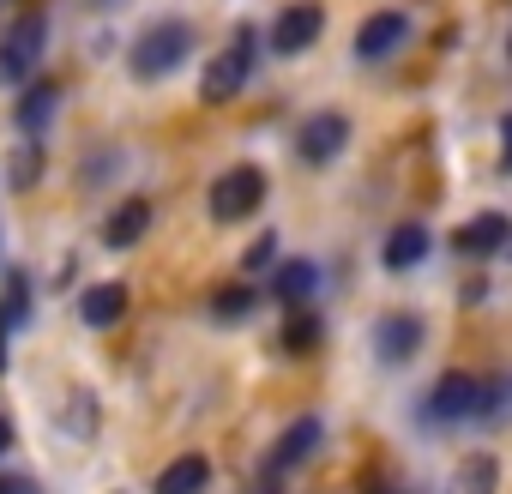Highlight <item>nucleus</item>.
Here are the masks:
<instances>
[{"label": "nucleus", "instance_id": "20", "mask_svg": "<svg viewBox=\"0 0 512 494\" xmlns=\"http://www.w3.org/2000/svg\"><path fill=\"white\" fill-rule=\"evenodd\" d=\"M320 338H326V320H320L314 308H290V320H284V350H290V356H308V350H320Z\"/></svg>", "mask_w": 512, "mask_h": 494}, {"label": "nucleus", "instance_id": "1", "mask_svg": "<svg viewBox=\"0 0 512 494\" xmlns=\"http://www.w3.org/2000/svg\"><path fill=\"white\" fill-rule=\"evenodd\" d=\"M187 55H193V25H187V19H151V25L127 43V73H133L139 85H157V79H169Z\"/></svg>", "mask_w": 512, "mask_h": 494}, {"label": "nucleus", "instance_id": "5", "mask_svg": "<svg viewBox=\"0 0 512 494\" xmlns=\"http://www.w3.org/2000/svg\"><path fill=\"white\" fill-rule=\"evenodd\" d=\"M260 205H266V169L235 163L211 181V223H247Z\"/></svg>", "mask_w": 512, "mask_h": 494}, {"label": "nucleus", "instance_id": "18", "mask_svg": "<svg viewBox=\"0 0 512 494\" xmlns=\"http://www.w3.org/2000/svg\"><path fill=\"white\" fill-rule=\"evenodd\" d=\"M145 229H151V199H121L109 211V223H103V241L109 247H133V241H145Z\"/></svg>", "mask_w": 512, "mask_h": 494}, {"label": "nucleus", "instance_id": "26", "mask_svg": "<svg viewBox=\"0 0 512 494\" xmlns=\"http://www.w3.org/2000/svg\"><path fill=\"white\" fill-rule=\"evenodd\" d=\"M7 452H13V422L0 416V458H7Z\"/></svg>", "mask_w": 512, "mask_h": 494}, {"label": "nucleus", "instance_id": "19", "mask_svg": "<svg viewBox=\"0 0 512 494\" xmlns=\"http://www.w3.org/2000/svg\"><path fill=\"white\" fill-rule=\"evenodd\" d=\"M494 488H500L494 452H470V458L458 464V476H452V494H494Z\"/></svg>", "mask_w": 512, "mask_h": 494}, {"label": "nucleus", "instance_id": "15", "mask_svg": "<svg viewBox=\"0 0 512 494\" xmlns=\"http://www.w3.org/2000/svg\"><path fill=\"white\" fill-rule=\"evenodd\" d=\"M127 302H133V296H127V284H115V278H109V284H91V290L79 296V320H85L91 332H103V326H121Z\"/></svg>", "mask_w": 512, "mask_h": 494}, {"label": "nucleus", "instance_id": "27", "mask_svg": "<svg viewBox=\"0 0 512 494\" xmlns=\"http://www.w3.org/2000/svg\"><path fill=\"white\" fill-rule=\"evenodd\" d=\"M506 254H512V247H506Z\"/></svg>", "mask_w": 512, "mask_h": 494}, {"label": "nucleus", "instance_id": "10", "mask_svg": "<svg viewBox=\"0 0 512 494\" xmlns=\"http://www.w3.org/2000/svg\"><path fill=\"white\" fill-rule=\"evenodd\" d=\"M320 416H302V422H290L284 434H278V446L266 452V482H278V476H290L296 464H308L314 452H320Z\"/></svg>", "mask_w": 512, "mask_h": 494}, {"label": "nucleus", "instance_id": "17", "mask_svg": "<svg viewBox=\"0 0 512 494\" xmlns=\"http://www.w3.org/2000/svg\"><path fill=\"white\" fill-rule=\"evenodd\" d=\"M211 488V464L199 452H181L175 464H163V476L151 482V494H205Z\"/></svg>", "mask_w": 512, "mask_h": 494}, {"label": "nucleus", "instance_id": "6", "mask_svg": "<svg viewBox=\"0 0 512 494\" xmlns=\"http://www.w3.org/2000/svg\"><path fill=\"white\" fill-rule=\"evenodd\" d=\"M344 151H350V115L320 109V115H308V121H302V133H296V157H302V163L326 169V163H338Z\"/></svg>", "mask_w": 512, "mask_h": 494}, {"label": "nucleus", "instance_id": "16", "mask_svg": "<svg viewBox=\"0 0 512 494\" xmlns=\"http://www.w3.org/2000/svg\"><path fill=\"white\" fill-rule=\"evenodd\" d=\"M314 290H320V266H314V260H284V266L272 272V296H278L284 308H308Z\"/></svg>", "mask_w": 512, "mask_h": 494}, {"label": "nucleus", "instance_id": "7", "mask_svg": "<svg viewBox=\"0 0 512 494\" xmlns=\"http://www.w3.org/2000/svg\"><path fill=\"white\" fill-rule=\"evenodd\" d=\"M320 31H326V13L314 7V0H296V7H284V13L272 19V55L296 61V55H308V49L320 43Z\"/></svg>", "mask_w": 512, "mask_h": 494}, {"label": "nucleus", "instance_id": "14", "mask_svg": "<svg viewBox=\"0 0 512 494\" xmlns=\"http://www.w3.org/2000/svg\"><path fill=\"white\" fill-rule=\"evenodd\" d=\"M428 247H434V235H428L422 223H398V229L386 235V247H380V266H386V272H416V266L428 260Z\"/></svg>", "mask_w": 512, "mask_h": 494}, {"label": "nucleus", "instance_id": "23", "mask_svg": "<svg viewBox=\"0 0 512 494\" xmlns=\"http://www.w3.org/2000/svg\"><path fill=\"white\" fill-rule=\"evenodd\" d=\"M272 260H278V235L266 229V235H260V241H253V247H247V254H241V272H266Z\"/></svg>", "mask_w": 512, "mask_h": 494}, {"label": "nucleus", "instance_id": "25", "mask_svg": "<svg viewBox=\"0 0 512 494\" xmlns=\"http://www.w3.org/2000/svg\"><path fill=\"white\" fill-rule=\"evenodd\" d=\"M500 169H506V175H512V115H506V121H500Z\"/></svg>", "mask_w": 512, "mask_h": 494}, {"label": "nucleus", "instance_id": "9", "mask_svg": "<svg viewBox=\"0 0 512 494\" xmlns=\"http://www.w3.org/2000/svg\"><path fill=\"white\" fill-rule=\"evenodd\" d=\"M452 247H458L464 260H494V254H506V247H512V223H506V211H476L470 223H458Z\"/></svg>", "mask_w": 512, "mask_h": 494}, {"label": "nucleus", "instance_id": "8", "mask_svg": "<svg viewBox=\"0 0 512 494\" xmlns=\"http://www.w3.org/2000/svg\"><path fill=\"white\" fill-rule=\"evenodd\" d=\"M404 43H410V13H398V7L368 13L356 25V61H392Z\"/></svg>", "mask_w": 512, "mask_h": 494}, {"label": "nucleus", "instance_id": "4", "mask_svg": "<svg viewBox=\"0 0 512 494\" xmlns=\"http://www.w3.org/2000/svg\"><path fill=\"white\" fill-rule=\"evenodd\" d=\"M43 49H49V19L43 13H25L7 37H0V85H31L37 79V61H43Z\"/></svg>", "mask_w": 512, "mask_h": 494}, {"label": "nucleus", "instance_id": "22", "mask_svg": "<svg viewBox=\"0 0 512 494\" xmlns=\"http://www.w3.org/2000/svg\"><path fill=\"white\" fill-rule=\"evenodd\" d=\"M253 302H260V296H253L247 284H229V290L211 296V314H217V320H241V314H253Z\"/></svg>", "mask_w": 512, "mask_h": 494}, {"label": "nucleus", "instance_id": "21", "mask_svg": "<svg viewBox=\"0 0 512 494\" xmlns=\"http://www.w3.org/2000/svg\"><path fill=\"white\" fill-rule=\"evenodd\" d=\"M7 175H13V187H19V193H31V187L43 181V139H25V145L7 157Z\"/></svg>", "mask_w": 512, "mask_h": 494}, {"label": "nucleus", "instance_id": "13", "mask_svg": "<svg viewBox=\"0 0 512 494\" xmlns=\"http://www.w3.org/2000/svg\"><path fill=\"white\" fill-rule=\"evenodd\" d=\"M55 109H61V85L31 79V85H25V97L13 103V121H19V133H25V139H43V133H49V121H55Z\"/></svg>", "mask_w": 512, "mask_h": 494}, {"label": "nucleus", "instance_id": "11", "mask_svg": "<svg viewBox=\"0 0 512 494\" xmlns=\"http://www.w3.org/2000/svg\"><path fill=\"white\" fill-rule=\"evenodd\" d=\"M422 320L416 314H386L380 326H374V350H380V362H392V368H404L416 350H422Z\"/></svg>", "mask_w": 512, "mask_h": 494}, {"label": "nucleus", "instance_id": "24", "mask_svg": "<svg viewBox=\"0 0 512 494\" xmlns=\"http://www.w3.org/2000/svg\"><path fill=\"white\" fill-rule=\"evenodd\" d=\"M0 494H37V482L19 476V470H7V476H0Z\"/></svg>", "mask_w": 512, "mask_h": 494}, {"label": "nucleus", "instance_id": "3", "mask_svg": "<svg viewBox=\"0 0 512 494\" xmlns=\"http://www.w3.org/2000/svg\"><path fill=\"white\" fill-rule=\"evenodd\" d=\"M253 67H260V37H253L247 25L211 55V67H205V79H199V97L217 109V103H235L241 91H247V79H253Z\"/></svg>", "mask_w": 512, "mask_h": 494}, {"label": "nucleus", "instance_id": "12", "mask_svg": "<svg viewBox=\"0 0 512 494\" xmlns=\"http://www.w3.org/2000/svg\"><path fill=\"white\" fill-rule=\"evenodd\" d=\"M25 320H31V278L7 272L0 278V368H7V344L25 332Z\"/></svg>", "mask_w": 512, "mask_h": 494}, {"label": "nucleus", "instance_id": "2", "mask_svg": "<svg viewBox=\"0 0 512 494\" xmlns=\"http://www.w3.org/2000/svg\"><path fill=\"white\" fill-rule=\"evenodd\" d=\"M506 404V392L500 386H488V380H476V374H440L434 380V392H428V404H422V416L434 422V428H458V422H482V416H494Z\"/></svg>", "mask_w": 512, "mask_h": 494}]
</instances>
